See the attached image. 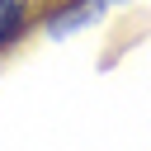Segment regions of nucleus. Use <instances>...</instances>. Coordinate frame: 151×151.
<instances>
[{
    "label": "nucleus",
    "instance_id": "obj_1",
    "mask_svg": "<svg viewBox=\"0 0 151 151\" xmlns=\"http://www.w3.org/2000/svg\"><path fill=\"white\" fill-rule=\"evenodd\" d=\"M24 14H28V0H0V47H9L19 38Z\"/></svg>",
    "mask_w": 151,
    "mask_h": 151
}]
</instances>
